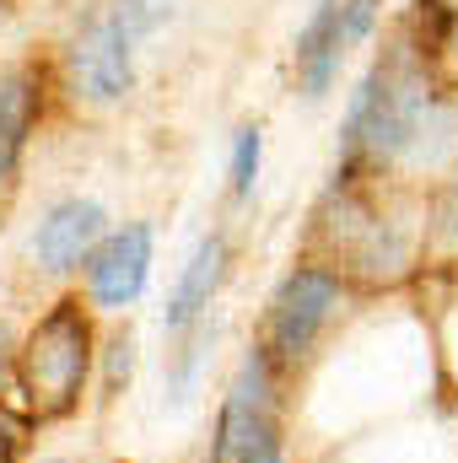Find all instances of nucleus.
I'll return each instance as SVG.
<instances>
[{"label": "nucleus", "mask_w": 458, "mask_h": 463, "mask_svg": "<svg viewBox=\"0 0 458 463\" xmlns=\"http://www.w3.org/2000/svg\"><path fill=\"white\" fill-rule=\"evenodd\" d=\"M458 140V114L443 103L437 81L426 76V54L415 43L383 54L361 87L350 92L340 129V173L335 178H372L399 162H443Z\"/></svg>", "instance_id": "f257e3e1"}, {"label": "nucleus", "mask_w": 458, "mask_h": 463, "mask_svg": "<svg viewBox=\"0 0 458 463\" xmlns=\"http://www.w3.org/2000/svg\"><path fill=\"white\" fill-rule=\"evenodd\" d=\"M92 361H98V329L81 297H60L11 355V383L22 399V415L33 426H54L71 420L87 399L92 383Z\"/></svg>", "instance_id": "f03ea898"}, {"label": "nucleus", "mask_w": 458, "mask_h": 463, "mask_svg": "<svg viewBox=\"0 0 458 463\" xmlns=\"http://www.w3.org/2000/svg\"><path fill=\"white\" fill-rule=\"evenodd\" d=\"M335 307H340V269H329V264H297V269L275 286L253 350L270 361L275 377L297 372V366L313 355L319 335L329 329Z\"/></svg>", "instance_id": "7ed1b4c3"}, {"label": "nucleus", "mask_w": 458, "mask_h": 463, "mask_svg": "<svg viewBox=\"0 0 458 463\" xmlns=\"http://www.w3.org/2000/svg\"><path fill=\"white\" fill-rule=\"evenodd\" d=\"M211 463H286V437H281V377L259 350L243 355L232 377L216 437H211Z\"/></svg>", "instance_id": "20e7f679"}, {"label": "nucleus", "mask_w": 458, "mask_h": 463, "mask_svg": "<svg viewBox=\"0 0 458 463\" xmlns=\"http://www.w3.org/2000/svg\"><path fill=\"white\" fill-rule=\"evenodd\" d=\"M135 43L140 38L124 27V16L114 5L87 16V27L71 43V71H76V87L92 103H119L135 87Z\"/></svg>", "instance_id": "39448f33"}, {"label": "nucleus", "mask_w": 458, "mask_h": 463, "mask_svg": "<svg viewBox=\"0 0 458 463\" xmlns=\"http://www.w3.org/2000/svg\"><path fill=\"white\" fill-rule=\"evenodd\" d=\"M335 200H340V216H335V264L345 269H367L372 280L383 275H399L410 264V242L399 237V227H388L361 194L356 184H335Z\"/></svg>", "instance_id": "423d86ee"}, {"label": "nucleus", "mask_w": 458, "mask_h": 463, "mask_svg": "<svg viewBox=\"0 0 458 463\" xmlns=\"http://www.w3.org/2000/svg\"><path fill=\"white\" fill-rule=\"evenodd\" d=\"M151 280V227L129 222L119 232H103V242L87 253V297L103 313H124Z\"/></svg>", "instance_id": "0eeeda50"}, {"label": "nucleus", "mask_w": 458, "mask_h": 463, "mask_svg": "<svg viewBox=\"0 0 458 463\" xmlns=\"http://www.w3.org/2000/svg\"><path fill=\"white\" fill-rule=\"evenodd\" d=\"M227 237L222 232H211V237H200V248L189 253V264L178 269V280H173V291H167V307H162V329H167V340H184V335H195L205 318H211V302H216V291H222V280H227Z\"/></svg>", "instance_id": "6e6552de"}, {"label": "nucleus", "mask_w": 458, "mask_h": 463, "mask_svg": "<svg viewBox=\"0 0 458 463\" xmlns=\"http://www.w3.org/2000/svg\"><path fill=\"white\" fill-rule=\"evenodd\" d=\"M103 232H109V216L98 200H60L33 232V259L49 275H71L87 264V253L103 242Z\"/></svg>", "instance_id": "1a4fd4ad"}, {"label": "nucleus", "mask_w": 458, "mask_h": 463, "mask_svg": "<svg viewBox=\"0 0 458 463\" xmlns=\"http://www.w3.org/2000/svg\"><path fill=\"white\" fill-rule=\"evenodd\" d=\"M345 38H340V0H319L302 38H297V81H302V98L319 103L329 87H335V71H340Z\"/></svg>", "instance_id": "9d476101"}, {"label": "nucleus", "mask_w": 458, "mask_h": 463, "mask_svg": "<svg viewBox=\"0 0 458 463\" xmlns=\"http://www.w3.org/2000/svg\"><path fill=\"white\" fill-rule=\"evenodd\" d=\"M43 109V87L38 76L22 65V71H5L0 76V184L22 167V151H27V135L38 124Z\"/></svg>", "instance_id": "9b49d317"}, {"label": "nucleus", "mask_w": 458, "mask_h": 463, "mask_svg": "<svg viewBox=\"0 0 458 463\" xmlns=\"http://www.w3.org/2000/svg\"><path fill=\"white\" fill-rule=\"evenodd\" d=\"M259 162H264V135H259V124H243L237 140H232V194H237V200L253 194Z\"/></svg>", "instance_id": "f8f14e48"}, {"label": "nucleus", "mask_w": 458, "mask_h": 463, "mask_svg": "<svg viewBox=\"0 0 458 463\" xmlns=\"http://www.w3.org/2000/svg\"><path fill=\"white\" fill-rule=\"evenodd\" d=\"M27 437H33V420L11 404H0V463H16L27 453Z\"/></svg>", "instance_id": "ddd939ff"}, {"label": "nucleus", "mask_w": 458, "mask_h": 463, "mask_svg": "<svg viewBox=\"0 0 458 463\" xmlns=\"http://www.w3.org/2000/svg\"><path fill=\"white\" fill-rule=\"evenodd\" d=\"M372 22H377V0H345V5H340V38H345V49H350V43H361V38L372 33Z\"/></svg>", "instance_id": "4468645a"}, {"label": "nucleus", "mask_w": 458, "mask_h": 463, "mask_svg": "<svg viewBox=\"0 0 458 463\" xmlns=\"http://www.w3.org/2000/svg\"><path fill=\"white\" fill-rule=\"evenodd\" d=\"M426 54H443V60L453 65V76H458V16H448V22H443V33H437V43H432Z\"/></svg>", "instance_id": "2eb2a0df"}, {"label": "nucleus", "mask_w": 458, "mask_h": 463, "mask_svg": "<svg viewBox=\"0 0 458 463\" xmlns=\"http://www.w3.org/2000/svg\"><path fill=\"white\" fill-rule=\"evenodd\" d=\"M11 355H16V345H11V329L0 324V383L11 377Z\"/></svg>", "instance_id": "dca6fc26"}, {"label": "nucleus", "mask_w": 458, "mask_h": 463, "mask_svg": "<svg viewBox=\"0 0 458 463\" xmlns=\"http://www.w3.org/2000/svg\"><path fill=\"white\" fill-rule=\"evenodd\" d=\"M432 5H437L443 16H458V0H432Z\"/></svg>", "instance_id": "f3484780"}]
</instances>
